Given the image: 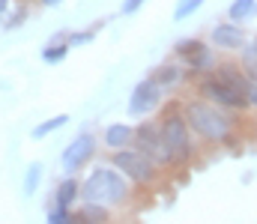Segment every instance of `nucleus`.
I'll use <instances>...</instances> for the list:
<instances>
[{"label": "nucleus", "instance_id": "obj_16", "mask_svg": "<svg viewBox=\"0 0 257 224\" xmlns=\"http://www.w3.org/2000/svg\"><path fill=\"white\" fill-rule=\"evenodd\" d=\"M78 221L84 224H111L114 221V212L111 206H102V203H78Z\"/></svg>", "mask_w": 257, "mask_h": 224}, {"label": "nucleus", "instance_id": "obj_25", "mask_svg": "<svg viewBox=\"0 0 257 224\" xmlns=\"http://www.w3.org/2000/svg\"><path fill=\"white\" fill-rule=\"evenodd\" d=\"M144 3H147V0H123V3H120V15L128 18V15H135V12H141Z\"/></svg>", "mask_w": 257, "mask_h": 224}, {"label": "nucleus", "instance_id": "obj_28", "mask_svg": "<svg viewBox=\"0 0 257 224\" xmlns=\"http://www.w3.org/2000/svg\"><path fill=\"white\" fill-rule=\"evenodd\" d=\"M9 9H12V0H0V15L9 12Z\"/></svg>", "mask_w": 257, "mask_h": 224}, {"label": "nucleus", "instance_id": "obj_13", "mask_svg": "<svg viewBox=\"0 0 257 224\" xmlns=\"http://www.w3.org/2000/svg\"><path fill=\"white\" fill-rule=\"evenodd\" d=\"M183 66H186V72H189V81H197V78L209 75L215 66H218V51H215V48L206 42V45H203L197 54H192V57H189Z\"/></svg>", "mask_w": 257, "mask_h": 224}, {"label": "nucleus", "instance_id": "obj_22", "mask_svg": "<svg viewBox=\"0 0 257 224\" xmlns=\"http://www.w3.org/2000/svg\"><path fill=\"white\" fill-rule=\"evenodd\" d=\"M48 224H81L78 221V212L75 209H63L57 203L48 206Z\"/></svg>", "mask_w": 257, "mask_h": 224}, {"label": "nucleus", "instance_id": "obj_14", "mask_svg": "<svg viewBox=\"0 0 257 224\" xmlns=\"http://www.w3.org/2000/svg\"><path fill=\"white\" fill-rule=\"evenodd\" d=\"M51 203H57V206H63V209H75V206L81 203V179H78V176H63V179L57 182V188H54Z\"/></svg>", "mask_w": 257, "mask_h": 224}, {"label": "nucleus", "instance_id": "obj_27", "mask_svg": "<svg viewBox=\"0 0 257 224\" xmlns=\"http://www.w3.org/2000/svg\"><path fill=\"white\" fill-rule=\"evenodd\" d=\"M90 27H93V30L99 33V30H105V27H108V18H96V21H93Z\"/></svg>", "mask_w": 257, "mask_h": 224}, {"label": "nucleus", "instance_id": "obj_3", "mask_svg": "<svg viewBox=\"0 0 257 224\" xmlns=\"http://www.w3.org/2000/svg\"><path fill=\"white\" fill-rule=\"evenodd\" d=\"M159 126H162V138L168 144L174 167H189L197 158V138L192 135L189 123L183 117V99H174V102L162 105Z\"/></svg>", "mask_w": 257, "mask_h": 224}, {"label": "nucleus", "instance_id": "obj_30", "mask_svg": "<svg viewBox=\"0 0 257 224\" xmlns=\"http://www.w3.org/2000/svg\"><path fill=\"white\" fill-rule=\"evenodd\" d=\"M251 42H254V45H257V36H254V39H251Z\"/></svg>", "mask_w": 257, "mask_h": 224}, {"label": "nucleus", "instance_id": "obj_29", "mask_svg": "<svg viewBox=\"0 0 257 224\" xmlns=\"http://www.w3.org/2000/svg\"><path fill=\"white\" fill-rule=\"evenodd\" d=\"M18 3H33V0H18Z\"/></svg>", "mask_w": 257, "mask_h": 224}, {"label": "nucleus", "instance_id": "obj_9", "mask_svg": "<svg viewBox=\"0 0 257 224\" xmlns=\"http://www.w3.org/2000/svg\"><path fill=\"white\" fill-rule=\"evenodd\" d=\"M248 42L245 24H233V21H215L209 27V45L221 54H239L242 45Z\"/></svg>", "mask_w": 257, "mask_h": 224}, {"label": "nucleus", "instance_id": "obj_11", "mask_svg": "<svg viewBox=\"0 0 257 224\" xmlns=\"http://www.w3.org/2000/svg\"><path fill=\"white\" fill-rule=\"evenodd\" d=\"M150 78H153L165 93H177V90L189 81V72H186V66H183L180 60H165V63H159V66L150 72Z\"/></svg>", "mask_w": 257, "mask_h": 224}, {"label": "nucleus", "instance_id": "obj_2", "mask_svg": "<svg viewBox=\"0 0 257 224\" xmlns=\"http://www.w3.org/2000/svg\"><path fill=\"white\" fill-rule=\"evenodd\" d=\"M135 197V185L114 167V164H99L90 167V173L81 179V203H102V206H128Z\"/></svg>", "mask_w": 257, "mask_h": 224}, {"label": "nucleus", "instance_id": "obj_7", "mask_svg": "<svg viewBox=\"0 0 257 224\" xmlns=\"http://www.w3.org/2000/svg\"><path fill=\"white\" fill-rule=\"evenodd\" d=\"M194 96H200V99H206V102H212V105H218V108H224L230 114H248L251 111L248 102L239 93H233L227 84H221L212 72L194 81Z\"/></svg>", "mask_w": 257, "mask_h": 224}, {"label": "nucleus", "instance_id": "obj_17", "mask_svg": "<svg viewBox=\"0 0 257 224\" xmlns=\"http://www.w3.org/2000/svg\"><path fill=\"white\" fill-rule=\"evenodd\" d=\"M27 18H30V3H15L9 12L0 15V30L12 33V30H18L21 24H27Z\"/></svg>", "mask_w": 257, "mask_h": 224}, {"label": "nucleus", "instance_id": "obj_5", "mask_svg": "<svg viewBox=\"0 0 257 224\" xmlns=\"http://www.w3.org/2000/svg\"><path fill=\"white\" fill-rule=\"evenodd\" d=\"M132 147L141 149V152H147L159 167L174 170V161H171L168 144H165V138H162V126H159V120H153V117L141 120V123L135 126V141H132Z\"/></svg>", "mask_w": 257, "mask_h": 224}, {"label": "nucleus", "instance_id": "obj_12", "mask_svg": "<svg viewBox=\"0 0 257 224\" xmlns=\"http://www.w3.org/2000/svg\"><path fill=\"white\" fill-rule=\"evenodd\" d=\"M132 141H135V126L126 123V120H123V123H108V126L102 129V147L108 149V152L132 147Z\"/></svg>", "mask_w": 257, "mask_h": 224}, {"label": "nucleus", "instance_id": "obj_10", "mask_svg": "<svg viewBox=\"0 0 257 224\" xmlns=\"http://www.w3.org/2000/svg\"><path fill=\"white\" fill-rule=\"evenodd\" d=\"M212 75H215L221 84H227L233 93H239L242 99L248 96V87L254 84V78L242 69V63H239L236 57H221V60H218V66L212 69Z\"/></svg>", "mask_w": 257, "mask_h": 224}, {"label": "nucleus", "instance_id": "obj_8", "mask_svg": "<svg viewBox=\"0 0 257 224\" xmlns=\"http://www.w3.org/2000/svg\"><path fill=\"white\" fill-rule=\"evenodd\" d=\"M165 99H168V93L147 75V78H141V81L132 87L126 111H128L132 120H147V117H153L156 111H162Z\"/></svg>", "mask_w": 257, "mask_h": 224}, {"label": "nucleus", "instance_id": "obj_24", "mask_svg": "<svg viewBox=\"0 0 257 224\" xmlns=\"http://www.w3.org/2000/svg\"><path fill=\"white\" fill-rule=\"evenodd\" d=\"M96 39V30L93 27H87V30H72L69 33V45L72 48H84V45H90Z\"/></svg>", "mask_w": 257, "mask_h": 224}, {"label": "nucleus", "instance_id": "obj_18", "mask_svg": "<svg viewBox=\"0 0 257 224\" xmlns=\"http://www.w3.org/2000/svg\"><path fill=\"white\" fill-rule=\"evenodd\" d=\"M69 114H54L51 120H42V123H36L33 129H30V138L33 141H42V138H48V135H54V132H60V129H66L69 126Z\"/></svg>", "mask_w": 257, "mask_h": 224}, {"label": "nucleus", "instance_id": "obj_19", "mask_svg": "<svg viewBox=\"0 0 257 224\" xmlns=\"http://www.w3.org/2000/svg\"><path fill=\"white\" fill-rule=\"evenodd\" d=\"M257 15V0H230L227 6V21L233 24H248Z\"/></svg>", "mask_w": 257, "mask_h": 224}, {"label": "nucleus", "instance_id": "obj_21", "mask_svg": "<svg viewBox=\"0 0 257 224\" xmlns=\"http://www.w3.org/2000/svg\"><path fill=\"white\" fill-rule=\"evenodd\" d=\"M42 176H45V167H42V161H30V164H27V173H24V194H27V197L39 191V185H42Z\"/></svg>", "mask_w": 257, "mask_h": 224}, {"label": "nucleus", "instance_id": "obj_6", "mask_svg": "<svg viewBox=\"0 0 257 224\" xmlns=\"http://www.w3.org/2000/svg\"><path fill=\"white\" fill-rule=\"evenodd\" d=\"M99 155V138L93 132H81L75 135L66 149L60 152V167H63V176H78L84 167H90Z\"/></svg>", "mask_w": 257, "mask_h": 224}, {"label": "nucleus", "instance_id": "obj_31", "mask_svg": "<svg viewBox=\"0 0 257 224\" xmlns=\"http://www.w3.org/2000/svg\"><path fill=\"white\" fill-rule=\"evenodd\" d=\"M254 123H257V111H254Z\"/></svg>", "mask_w": 257, "mask_h": 224}, {"label": "nucleus", "instance_id": "obj_4", "mask_svg": "<svg viewBox=\"0 0 257 224\" xmlns=\"http://www.w3.org/2000/svg\"><path fill=\"white\" fill-rule=\"evenodd\" d=\"M108 164H114L132 185H141V188H156L165 176V167H159L147 152H141L135 147L108 152Z\"/></svg>", "mask_w": 257, "mask_h": 224}, {"label": "nucleus", "instance_id": "obj_23", "mask_svg": "<svg viewBox=\"0 0 257 224\" xmlns=\"http://www.w3.org/2000/svg\"><path fill=\"white\" fill-rule=\"evenodd\" d=\"M203 3H206V0H177V6H174V21H186V18H192Z\"/></svg>", "mask_w": 257, "mask_h": 224}, {"label": "nucleus", "instance_id": "obj_32", "mask_svg": "<svg viewBox=\"0 0 257 224\" xmlns=\"http://www.w3.org/2000/svg\"><path fill=\"white\" fill-rule=\"evenodd\" d=\"M81 224H84V221H81Z\"/></svg>", "mask_w": 257, "mask_h": 224}, {"label": "nucleus", "instance_id": "obj_1", "mask_svg": "<svg viewBox=\"0 0 257 224\" xmlns=\"http://www.w3.org/2000/svg\"><path fill=\"white\" fill-rule=\"evenodd\" d=\"M183 117L192 135L206 147H236L239 144V114H230L200 96L183 99Z\"/></svg>", "mask_w": 257, "mask_h": 224}, {"label": "nucleus", "instance_id": "obj_20", "mask_svg": "<svg viewBox=\"0 0 257 224\" xmlns=\"http://www.w3.org/2000/svg\"><path fill=\"white\" fill-rule=\"evenodd\" d=\"M209 39H200V36H186V39H177L174 42V57L180 60V63H186L192 54H197L203 45H206Z\"/></svg>", "mask_w": 257, "mask_h": 224}, {"label": "nucleus", "instance_id": "obj_15", "mask_svg": "<svg viewBox=\"0 0 257 224\" xmlns=\"http://www.w3.org/2000/svg\"><path fill=\"white\" fill-rule=\"evenodd\" d=\"M69 51H72V45H69V33H57V36H51V39L42 45L39 57H42V63L57 66V63H63L66 57H69Z\"/></svg>", "mask_w": 257, "mask_h": 224}, {"label": "nucleus", "instance_id": "obj_26", "mask_svg": "<svg viewBox=\"0 0 257 224\" xmlns=\"http://www.w3.org/2000/svg\"><path fill=\"white\" fill-rule=\"evenodd\" d=\"M39 6H45V9H57V6H63V0H36Z\"/></svg>", "mask_w": 257, "mask_h": 224}]
</instances>
